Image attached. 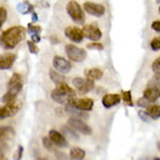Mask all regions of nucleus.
<instances>
[{
    "instance_id": "1",
    "label": "nucleus",
    "mask_w": 160,
    "mask_h": 160,
    "mask_svg": "<svg viewBox=\"0 0 160 160\" xmlns=\"http://www.w3.org/2000/svg\"><path fill=\"white\" fill-rule=\"evenodd\" d=\"M26 29L22 26H13L0 35V46L4 49H13L25 39Z\"/></svg>"
},
{
    "instance_id": "2",
    "label": "nucleus",
    "mask_w": 160,
    "mask_h": 160,
    "mask_svg": "<svg viewBox=\"0 0 160 160\" xmlns=\"http://www.w3.org/2000/svg\"><path fill=\"white\" fill-rule=\"evenodd\" d=\"M67 12L71 20L77 25H83L85 21L84 11L82 9L78 2H76L75 0H70L67 4Z\"/></svg>"
},
{
    "instance_id": "3",
    "label": "nucleus",
    "mask_w": 160,
    "mask_h": 160,
    "mask_svg": "<svg viewBox=\"0 0 160 160\" xmlns=\"http://www.w3.org/2000/svg\"><path fill=\"white\" fill-rule=\"evenodd\" d=\"M66 54L69 58V60L74 61V62H83L87 58V52L85 49L80 48V47H76L74 45H67L66 46Z\"/></svg>"
},
{
    "instance_id": "4",
    "label": "nucleus",
    "mask_w": 160,
    "mask_h": 160,
    "mask_svg": "<svg viewBox=\"0 0 160 160\" xmlns=\"http://www.w3.org/2000/svg\"><path fill=\"white\" fill-rule=\"evenodd\" d=\"M68 125L72 128V129L77 131V132H80V133H83V134H91L92 132V130L90 128L89 125L84 123L83 120L81 119V118H76V117H70L69 120H68Z\"/></svg>"
},
{
    "instance_id": "5",
    "label": "nucleus",
    "mask_w": 160,
    "mask_h": 160,
    "mask_svg": "<svg viewBox=\"0 0 160 160\" xmlns=\"http://www.w3.org/2000/svg\"><path fill=\"white\" fill-rule=\"evenodd\" d=\"M20 108H21V104L17 99L12 103L5 104L2 108H0V119H5V118H8V117L17 115L18 111L20 110Z\"/></svg>"
},
{
    "instance_id": "6",
    "label": "nucleus",
    "mask_w": 160,
    "mask_h": 160,
    "mask_svg": "<svg viewBox=\"0 0 160 160\" xmlns=\"http://www.w3.org/2000/svg\"><path fill=\"white\" fill-rule=\"evenodd\" d=\"M83 9L85 12L92 17H97L101 18L105 14V7L101 4H96V2H91V1H87L83 5Z\"/></svg>"
},
{
    "instance_id": "7",
    "label": "nucleus",
    "mask_w": 160,
    "mask_h": 160,
    "mask_svg": "<svg viewBox=\"0 0 160 160\" xmlns=\"http://www.w3.org/2000/svg\"><path fill=\"white\" fill-rule=\"evenodd\" d=\"M82 31H83L84 38L93 41V42H97L102 38V32H101V29L96 25H85L82 28Z\"/></svg>"
},
{
    "instance_id": "8",
    "label": "nucleus",
    "mask_w": 160,
    "mask_h": 160,
    "mask_svg": "<svg viewBox=\"0 0 160 160\" xmlns=\"http://www.w3.org/2000/svg\"><path fill=\"white\" fill-rule=\"evenodd\" d=\"M53 66L55 70H58L61 74H68L71 70V63L70 61L66 60L62 56H54L53 58Z\"/></svg>"
},
{
    "instance_id": "9",
    "label": "nucleus",
    "mask_w": 160,
    "mask_h": 160,
    "mask_svg": "<svg viewBox=\"0 0 160 160\" xmlns=\"http://www.w3.org/2000/svg\"><path fill=\"white\" fill-rule=\"evenodd\" d=\"M68 103L72 104L75 108L83 110V111H91L93 107V101L91 98H81V99H76L75 97H70Z\"/></svg>"
},
{
    "instance_id": "10",
    "label": "nucleus",
    "mask_w": 160,
    "mask_h": 160,
    "mask_svg": "<svg viewBox=\"0 0 160 160\" xmlns=\"http://www.w3.org/2000/svg\"><path fill=\"white\" fill-rule=\"evenodd\" d=\"M64 34H66V36H67L69 40L75 42V43H80L84 39L83 31L81 28H78V27H74V26L67 27L64 29Z\"/></svg>"
},
{
    "instance_id": "11",
    "label": "nucleus",
    "mask_w": 160,
    "mask_h": 160,
    "mask_svg": "<svg viewBox=\"0 0 160 160\" xmlns=\"http://www.w3.org/2000/svg\"><path fill=\"white\" fill-rule=\"evenodd\" d=\"M49 138L58 147H67L69 145L67 138L64 137L62 133H60L58 131H56V130H50L49 131Z\"/></svg>"
},
{
    "instance_id": "12",
    "label": "nucleus",
    "mask_w": 160,
    "mask_h": 160,
    "mask_svg": "<svg viewBox=\"0 0 160 160\" xmlns=\"http://www.w3.org/2000/svg\"><path fill=\"white\" fill-rule=\"evenodd\" d=\"M15 54H2L0 55V70H6V69H9L12 68L13 63L15 62Z\"/></svg>"
},
{
    "instance_id": "13",
    "label": "nucleus",
    "mask_w": 160,
    "mask_h": 160,
    "mask_svg": "<svg viewBox=\"0 0 160 160\" xmlns=\"http://www.w3.org/2000/svg\"><path fill=\"white\" fill-rule=\"evenodd\" d=\"M102 103L105 108H112L120 103V96L118 93H107L102 98Z\"/></svg>"
},
{
    "instance_id": "14",
    "label": "nucleus",
    "mask_w": 160,
    "mask_h": 160,
    "mask_svg": "<svg viewBox=\"0 0 160 160\" xmlns=\"http://www.w3.org/2000/svg\"><path fill=\"white\" fill-rule=\"evenodd\" d=\"M64 110H66L67 113L71 115L72 117H76V118H81V119H82V118H88V117H89V115L87 113V111H83V110L77 109V108H75L72 104H70V103H67V104H66Z\"/></svg>"
},
{
    "instance_id": "15",
    "label": "nucleus",
    "mask_w": 160,
    "mask_h": 160,
    "mask_svg": "<svg viewBox=\"0 0 160 160\" xmlns=\"http://www.w3.org/2000/svg\"><path fill=\"white\" fill-rule=\"evenodd\" d=\"M50 96H52V99H53L54 102L58 103V104H67L68 101H69V98H70V97H68V96H66L64 93H62L61 91H58L56 88L52 91Z\"/></svg>"
},
{
    "instance_id": "16",
    "label": "nucleus",
    "mask_w": 160,
    "mask_h": 160,
    "mask_svg": "<svg viewBox=\"0 0 160 160\" xmlns=\"http://www.w3.org/2000/svg\"><path fill=\"white\" fill-rule=\"evenodd\" d=\"M56 89L58 91H61L62 93H64L68 97H75L76 91L72 88H70L66 82H61V83H56Z\"/></svg>"
},
{
    "instance_id": "17",
    "label": "nucleus",
    "mask_w": 160,
    "mask_h": 160,
    "mask_svg": "<svg viewBox=\"0 0 160 160\" xmlns=\"http://www.w3.org/2000/svg\"><path fill=\"white\" fill-rule=\"evenodd\" d=\"M85 76H87V78H89V80H92V81H97V80H101L103 77V71L99 69V68H91V69H87L84 71Z\"/></svg>"
},
{
    "instance_id": "18",
    "label": "nucleus",
    "mask_w": 160,
    "mask_h": 160,
    "mask_svg": "<svg viewBox=\"0 0 160 160\" xmlns=\"http://www.w3.org/2000/svg\"><path fill=\"white\" fill-rule=\"evenodd\" d=\"M146 113L152 119H158V118H160V105H158V104L150 105L146 109Z\"/></svg>"
},
{
    "instance_id": "19",
    "label": "nucleus",
    "mask_w": 160,
    "mask_h": 160,
    "mask_svg": "<svg viewBox=\"0 0 160 160\" xmlns=\"http://www.w3.org/2000/svg\"><path fill=\"white\" fill-rule=\"evenodd\" d=\"M62 132L67 137V139H72V140H78L80 139L78 134H77V131H75L69 125L68 126H62Z\"/></svg>"
},
{
    "instance_id": "20",
    "label": "nucleus",
    "mask_w": 160,
    "mask_h": 160,
    "mask_svg": "<svg viewBox=\"0 0 160 160\" xmlns=\"http://www.w3.org/2000/svg\"><path fill=\"white\" fill-rule=\"evenodd\" d=\"M85 157V151L81 147H74L70 151V159L71 160H83Z\"/></svg>"
},
{
    "instance_id": "21",
    "label": "nucleus",
    "mask_w": 160,
    "mask_h": 160,
    "mask_svg": "<svg viewBox=\"0 0 160 160\" xmlns=\"http://www.w3.org/2000/svg\"><path fill=\"white\" fill-rule=\"evenodd\" d=\"M49 77H50V80L53 81L55 84L56 83H61V82H66V77L61 75V72H58V70H54V69L49 71Z\"/></svg>"
},
{
    "instance_id": "22",
    "label": "nucleus",
    "mask_w": 160,
    "mask_h": 160,
    "mask_svg": "<svg viewBox=\"0 0 160 160\" xmlns=\"http://www.w3.org/2000/svg\"><path fill=\"white\" fill-rule=\"evenodd\" d=\"M13 134H14V131L12 128H9V126H2V128H0V140L8 139Z\"/></svg>"
},
{
    "instance_id": "23",
    "label": "nucleus",
    "mask_w": 160,
    "mask_h": 160,
    "mask_svg": "<svg viewBox=\"0 0 160 160\" xmlns=\"http://www.w3.org/2000/svg\"><path fill=\"white\" fill-rule=\"evenodd\" d=\"M93 88H95V81L87 78L85 83L83 84V87L78 90V92L82 93V95H83V93H88V92H90L91 90H93Z\"/></svg>"
},
{
    "instance_id": "24",
    "label": "nucleus",
    "mask_w": 160,
    "mask_h": 160,
    "mask_svg": "<svg viewBox=\"0 0 160 160\" xmlns=\"http://www.w3.org/2000/svg\"><path fill=\"white\" fill-rule=\"evenodd\" d=\"M18 83H22V77L20 74L18 72H14L13 75L11 76V78L8 81V84H7V88L11 87V85H14V84H18Z\"/></svg>"
},
{
    "instance_id": "25",
    "label": "nucleus",
    "mask_w": 160,
    "mask_h": 160,
    "mask_svg": "<svg viewBox=\"0 0 160 160\" xmlns=\"http://www.w3.org/2000/svg\"><path fill=\"white\" fill-rule=\"evenodd\" d=\"M123 101H124L129 107H133L132 93H131V91H123Z\"/></svg>"
},
{
    "instance_id": "26",
    "label": "nucleus",
    "mask_w": 160,
    "mask_h": 160,
    "mask_svg": "<svg viewBox=\"0 0 160 160\" xmlns=\"http://www.w3.org/2000/svg\"><path fill=\"white\" fill-rule=\"evenodd\" d=\"M85 78H83V77H75L74 80H72V84H74V87H75L77 90H80L82 87H83V84L85 83Z\"/></svg>"
},
{
    "instance_id": "27",
    "label": "nucleus",
    "mask_w": 160,
    "mask_h": 160,
    "mask_svg": "<svg viewBox=\"0 0 160 160\" xmlns=\"http://www.w3.org/2000/svg\"><path fill=\"white\" fill-rule=\"evenodd\" d=\"M42 142H43V146L47 148V150H49V151H53L54 150V144L53 142V140L50 139V138H48V137H43L42 138Z\"/></svg>"
},
{
    "instance_id": "28",
    "label": "nucleus",
    "mask_w": 160,
    "mask_h": 160,
    "mask_svg": "<svg viewBox=\"0 0 160 160\" xmlns=\"http://www.w3.org/2000/svg\"><path fill=\"white\" fill-rule=\"evenodd\" d=\"M29 6H31V4H29L28 1H23V2L18 5V9L21 13L27 14V13H29Z\"/></svg>"
},
{
    "instance_id": "29",
    "label": "nucleus",
    "mask_w": 160,
    "mask_h": 160,
    "mask_svg": "<svg viewBox=\"0 0 160 160\" xmlns=\"http://www.w3.org/2000/svg\"><path fill=\"white\" fill-rule=\"evenodd\" d=\"M150 46H151L152 50H154V52H157V50H160V36H157V38H154V39L151 41Z\"/></svg>"
},
{
    "instance_id": "30",
    "label": "nucleus",
    "mask_w": 160,
    "mask_h": 160,
    "mask_svg": "<svg viewBox=\"0 0 160 160\" xmlns=\"http://www.w3.org/2000/svg\"><path fill=\"white\" fill-rule=\"evenodd\" d=\"M27 28H28L29 34H40V32H41V27L40 26H34L33 23H29Z\"/></svg>"
},
{
    "instance_id": "31",
    "label": "nucleus",
    "mask_w": 160,
    "mask_h": 160,
    "mask_svg": "<svg viewBox=\"0 0 160 160\" xmlns=\"http://www.w3.org/2000/svg\"><path fill=\"white\" fill-rule=\"evenodd\" d=\"M87 48L88 49H95V50H103L104 49V46L99 42H91L89 45H87Z\"/></svg>"
},
{
    "instance_id": "32",
    "label": "nucleus",
    "mask_w": 160,
    "mask_h": 160,
    "mask_svg": "<svg viewBox=\"0 0 160 160\" xmlns=\"http://www.w3.org/2000/svg\"><path fill=\"white\" fill-rule=\"evenodd\" d=\"M137 105L140 108H145V109H147V108L151 105V103L148 102L145 97H142V98H139V99L137 101Z\"/></svg>"
},
{
    "instance_id": "33",
    "label": "nucleus",
    "mask_w": 160,
    "mask_h": 160,
    "mask_svg": "<svg viewBox=\"0 0 160 160\" xmlns=\"http://www.w3.org/2000/svg\"><path fill=\"white\" fill-rule=\"evenodd\" d=\"M6 19H7V11L4 7H0V27L4 25Z\"/></svg>"
},
{
    "instance_id": "34",
    "label": "nucleus",
    "mask_w": 160,
    "mask_h": 160,
    "mask_svg": "<svg viewBox=\"0 0 160 160\" xmlns=\"http://www.w3.org/2000/svg\"><path fill=\"white\" fill-rule=\"evenodd\" d=\"M27 45H28V49H29V52H31L32 54L39 53V48L36 47V45L33 42V41H28V42H27Z\"/></svg>"
},
{
    "instance_id": "35",
    "label": "nucleus",
    "mask_w": 160,
    "mask_h": 160,
    "mask_svg": "<svg viewBox=\"0 0 160 160\" xmlns=\"http://www.w3.org/2000/svg\"><path fill=\"white\" fill-rule=\"evenodd\" d=\"M152 70L154 72H160V58H156L152 63Z\"/></svg>"
},
{
    "instance_id": "36",
    "label": "nucleus",
    "mask_w": 160,
    "mask_h": 160,
    "mask_svg": "<svg viewBox=\"0 0 160 160\" xmlns=\"http://www.w3.org/2000/svg\"><path fill=\"white\" fill-rule=\"evenodd\" d=\"M55 158H56V160H71L69 159V157L66 154V153H63V152H55Z\"/></svg>"
},
{
    "instance_id": "37",
    "label": "nucleus",
    "mask_w": 160,
    "mask_h": 160,
    "mask_svg": "<svg viewBox=\"0 0 160 160\" xmlns=\"http://www.w3.org/2000/svg\"><path fill=\"white\" fill-rule=\"evenodd\" d=\"M22 153H23V147L20 145L18 147V150H17V153L14 154V160H20L22 158Z\"/></svg>"
},
{
    "instance_id": "38",
    "label": "nucleus",
    "mask_w": 160,
    "mask_h": 160,
    "mask_svg": "<svg viewBox=\"0 0 160 160\" xmlns=\"http://www.w3.org/2000/svg\"><path fill=\"white\" fill-rule=\"evenodd\" d=\"M151 28L154 32H157V33H160V20H156V21H153L152 25H151Z\"/></svg>"
},
{
    "instance_id": "39",
    "label": "nucleus",
    "mask_w": 160,
    "mask_h": 160,
    "mask_svg": "<svg viewBox=\"0 0 160 160\" xmlns=\"http://www.w3.org/2000/svg\"><path fill=\"white\" fill-rule=\"evenodd\" d=\"M138 115H139V117H140L144 122H148V119H150V117H148V115L146 113V111H139Z\"/></svg>"
},
{
    "instance_id": "40",
    "label": "nucleus",
    "mask_w": 160,
    "mask_h": 160,
    "mask_svg": "<svg viewBox=\"0 0 160 160\" xmlns=\"http://www.w3.org/2000/svg\"><path fill=\"white\" fill-rule=\"evenodd\" d=\"M31 41H33L34 43H38L41 41L40 34H31Z\"/></svg>"
},
{
    "instance_id": "41",
    "label": "nucleus",
    "mask_w": 160,
    "mask_h": 160,
    "mask_svg": "<svg viewBox=\"0 0 160 160\" xmlns=\"http://www.w3.org/2000/svg\"><path fill=\"white\" fill-rule=\"evenodd\" d=\"M7 148H8V146H7L5 142H0V154H2Z\"/></svg>"
},
{
    "instance_id": "42",
    "label": "nucleus",
    "mask_w": 160,
    "mask_h": 160,
    "mask_svg": "<svg viewBox=\"0 0 160 160\" xmlns=\"http://www.w3.org/2000/svg\"><path fill=\"white\" fill-rule=\"evenodd\" d=\"M38 20H39V19H38V14H36L35 12H33V13H32V21H33V22H36Z\"/></svg>"
},
{
    "instance_id": "43",
    "label": "nucleus",
    "mask_w": 160,
    "mask_h": 160,
    "mask_svg": "<svg viewBox=\"0 0 160 160\" xmlns=\"http://www.w3.org/2000/svg\"><path fill=\"white\" fill-rule=\"evenodd\" d=\"M49 39H50V41H52L53 43H58V42H60V40H58V39H56L55 36H50Z\"/></svg>"
},
{
    "instance_id": "44",
    "label": "nucleus",
    "mask_w": 160,
    "mask_h": 160,
    "mask_svg": "<svg viewBox=\"0 0 160 160\" xmlns=\"http://www.w3.org/2000/svg\"><path fill=\"white\" fill-rule=\"evenodd\" d=\"M36 160H48V159H46V158H38Z\"/></svg>"
},
{
    "instance_id": "45",
    "label": "nucleus",
    "mask_w": 160,
    "mask_h": 160,
    "mask_svg": "<svg viewBox=\"0 0 160 160\" xmlns=\"http://www.w3.org/2000/svg\"><path fill=\"white\" fill-rule=\"evenodd\" d=\"M157 146H158V150H159V151H160V142H158V144H157Z\"/></svg>"
},
{
    "instance_id": "46",
    "label": "nucleus",
    "mask_w": 160,
    "mask_h": 160,
    "mask_svg": "<svg viewBox=\"0 0 160 160\" xmlns=\"http://www.w3.org/2000/svg\"><path fill=\"white\" fill-rule=\"evenodd\" d=\"M0 160H6V159H5L4 157H1V154H0Z\"/></svg>"
},
{
    "instance_id": "47",
    "label": "nucleus",
    "mask_w": 160,
    "mask_h": 160,
    "mask_svg": "<svg viewBox=\"0 0 160 160\" xmlns=\"http://www.w3.org/2000/svg\"><path fill=\"white\" fill-rule=\"evenodd\" d=\"M153 160H160V158H154Z\"/></svg>"
},
{
    "instance_id": "48",
    "label": "nucleus",
    "mask_w": 160,
    "mask_h": 160,
    "mask_svg": "<svg viewBox=\"0 0 160 160\" xmlns=\"http://www.w3.org/2000/svg\"><path fill=\"white\" fill-rule=\"evenodd\" d=\"M159 14H160V6H159Z\"/></svg>"
}]
</instances>
